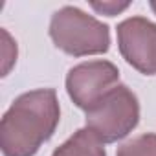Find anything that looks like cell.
<instances>
[{
    "label": "cell",
    "instance_id": "cell-5",
    "mask_svg": "<svg viewBox=\"0 0 156 156\" xmlns=\"http://www.w3.org/2000/svg\"><path fill=\"white\" fill-rule=\"evenodd\" d=\"M121 57L143 75H156V24L147 17H129L116 28Z\"/></svg>",
    "mask_w": 156,
    "mask_h": 156
},
{
    "label": "cell",
    "instance_id": "cell-1",
    "mask_svg": "<svg viewBox=\"0 0 156 156\" xmlns=\"http://www.w3.org/2000/svg\"><path fill=\"white\" fill-rule=\"evenodd\" d=\"M61 105L53 88L20 94L0 121V149L4 156H35L57 130Z\"/></svg>",
    "mask_w": 156,
    "mask_h": 156
},
{
    "label": "cell",
    "instance_id": "cell-9",
    "mask_svg": "<svg viewBox=\"0 0 156 156\" xmlns=\"http://www.w3.org/2000/svg\"><path fill=\"white\" fill-rule=\"evenodd\" d=\"M2 37H4V70H2V75H8L11 64L17 61V53H11L9 50H13L17 46V42L11 41V37L6 30H2Z\"/></svg>",
    "mask_w": 156,
    "mask_h": 156
},
{
    "label": "cell",
    "instance_id": "cell-6",
    "mask_svg": "<svg viewBox=\"0 0 156 156\" xmlns=\"http://www.w3.org/2000/svg\"><path fill=\"white\" fill-rule=\"evenodd\" d=\"M51 156H107V151L105 143L85 127L75 130L64 143H61Z\"/></svg>",
    "mask_w": 156,
    "mask_h": 156
},
{
    "label": "cell",
    "instance_id": "cell-7",
    "mask_svg": "<svg viewBox=\"0 0 156 156\" xmlns=\"http://www.w3.org/2000/svg\"><path fill=\"white\" fill-rule=\"evenodd\" d=\"M116 156H156V134L147 132L123 143Z\"/></svg>",
    "mask_w": 156,
    "mask_h": 156
},
{
    "label": "cell",
    "instance_id": "cell-3",
    "mask_svg": "<svg viewBox=\"0 0 156 156\" xmlns=\"http://www.w3.org/2000/svg\"><path fill=\"white\" fill-rule=\"evenodd\" d=\"M85 116L87 129H90L103 143H116L138 127L140 101L127 85L119 83L87 110Z\"/></svg>",
    "mask_w": 156,
    "mask_h": 156
},
{
    "label": "cell",
    "instance_id": "cell-4",
    "mask_svg": "<svg viewBox=\"0 0 156 156\" xmlns=\"http://www.w3.org/2000/svg\"><path fill=\"white\" fill-rule=\"evenodd\" d=\"M64 83L73 105L87 112L108 90L119 85V70L114 62L105 59L85 61L70 68Z\"/></svg>",
    "mask_w": 156,
    "mask_h": 156
},
{
    "label": "cell",
    "instance_id": "cell-10",
    "mask_svg": "<svg viewBox=\"0 0 156 156\" xmlns=\"http://www.w3.org/2000/svg\"><path fill=\"white\" fill-rule=\"evenodd\" d=\"M149 6H151V9L156 13V0H152V2H149Z\"/></svg>",
    "mask_w": 156,
    "mask_h": 156
},
{
    "label": "cell",
    "instance_id": "cell-8",
    "mask_svg": "<svg viewBox=\"0 0 156 156\" xmlns=\"http://www.w3.org/2000/svg\"><path fill=\"white\" fill-rule=\"evenodd\" d=\"M130 6V2H90V8L96 9L99 15H107V17H116L121 11H125Z\"/></svg>",
    "mask_w": 156,
    "mask_h": 156
},
{
    "label": "cell",
    "instance_id": "cell-2",
    "mask_svg": "<svg viewBox=\"0 0 156 156\" xmlns=\"http://www.w3.org/2000/svg\"><path fill=\"white\" fill-rule=\"evenodd\" d=\"M50 37L72 57L101 55L110 50V28L75 6H64L51 15Z\"/></svg>",
    "mask_w": 156,
    "mask_h": 156
}]
</instances>
